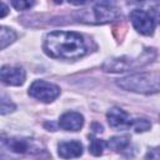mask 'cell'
Wrapping results in <instances>:
<instances>
[{
    "label": "cell",
    "instance_id": "16",
    "mask_svg": "<svg viewBox=\"0 0 160 160\" xmlns=\"http://www.w3.org/2000/svg\"><path fill=\"white\" fill-rule=\"evenodd\" d=\"M15 110V105L12 104V102H8L6 101V99H5V96L2 95V100H1V115H5L6 112H9V111H14Z\"/></svg>",
    "mask_w": 160,
    "mask_h": 160
},
{
    "label": "cell",
    "instance_id": "11",
    "mask_svg": "<svg viewBox=\"0 0 160 160\" xmlns=\"http://www.w3.org/2000/svg\"><path fill=\"white\" fill-rule=\"evenodd\" d=\"M58 154L62 159H74L79 158L82 154V145L80 141H62L58 146Z\"/></svg>",
    "mask_w": 160,
    "mask_h": 160
},
{
    "label": "cell",
    "instance_id": "8",
    "mask_svg": "<svg viewBox=\"0 0 160 160\" xmlns=\"http://www.w3.org/2000/svg\"><path fill=\"white\" fill-rule=\"evenodd\" d=\"M106 118H108L109 125L111 128L119 129V130H128V129L132 128V124H134V120L129 116V114L125 112L120 108L110 109L106 114Z\"/></svg>",
    "mask_w": 160,
    "mask_h": 160
},
{
    "label": "cell",
    "instance_id": "19",
    "mask_svg": "<svg viewBox=\"0 0 160 160\" xmlns=\"http://www.w3.org/2000/svg\"><path fill=\"white\" fill-rule=\"evenodd\" d=\"M8 14V6L5 2H1V12H0V18H4Z\"/></svg>",
    "mask_w": 160,
    "mask_h": 160
},
{
    "label": "cell",
    "instance_id": "4",
    "mask_svg": "<svg viewBox=\"0 0 160 160\" xmlns=\"http://www.w3.org/2000/svg\"><path fill=\"white\" fill-rule=\"evenodd\" d=\"M29 95L42 102H51L60 95V89L45 80H35L29 88Z\"/></svg>",
    "mask_w": 160,
    "mask_h": 160
},
{
    "label": "cell",
    "instance_id": "2",
    "mask_svg": "<svg viewBox=\"0 0 160 160\" xmlns=\"http://www.w3.org/2000/svg\"><path fill=\"white\" fill-rule=\"evenodd\" d=\"M118 85L125 90L141 92V94H152L160 91V76L154 72H140L125 76L118 80Z\"/></svg>",
    "mask_w": 160,
    "mask_h": 160
},
{
    "label": "cell",
    "instance_id": "3",
    "mask_svg": "<svg viewBox=\"0 0 160 160\" xmlns=\"http://www.w3.org/2000/svg\"><path fill=\"white\" fill-rule=\"evenodd\" d=\"M155 56L152 49H148V51H144L141 56H138L136 59L131 58H118V59H111L106 61L102 65L104 71H110V72H122L130 69H136L141 68L149 62H151V59Z\"/></svg>",
    "mask_w": 160,
    "mask_h": 160
},
{
    "label": "cell",
    "instance_id": "12",
    "mask_svg": "<svg viewBox=\"0 0 160 160\" xmlns=\"http://www.w3.org/2000/svg\"><path fill=\"white\" fill-rule=\"evenodd\" d=\"M109 148H111L112 150L118 151V152H125L130 146V139L128 136H114L110 139V141L108 142Z\"/></svg>",
    "mask_w": 160,
    "mask_h": 160
},
{
    "label": "cell",
    "instance_id": "18",
    "mask_svg": "<svg viewBox=\"0 0 160 160\" xmlns=\"http://www.w3.org/2000/svg\"><path fill=\"white\" fill-rule=\"evenodd\" d=\"M152 11H154V19H156V20L160 22V4L156 5Z\"/></svg>",
    "mask_w": 160,
    "mask_h": 160
},
{
    "label": "cell",
    "instance_id": "5",
    "mask_svg": "<svg viewBox=\"0 0 160 160\" xmlns=\"http://www.w3.org/2000/svg\"><path fill=\"white\" fill-rule=\"evenodd\" d=\"M130 20L134 25V28L142 35H152L155 29V19L154 16L142 10V9H135L130 12Z\"/></svg>",
    "mask_w": 160,
    "mask_h": 160
},
{
    "label": "cell",
    "instance_id": "15",
    "mask_svg": "<svg viewBox=\"0 0 160 160\" xmlns=\"http://www.w3.org/2000/svg\"><path fill=\"white\" fill-rule=\"evenodd\" d=\"M150 122L145 119H134V124H132V128L136 132H144V131H148L150 129Z\"/></svg>",
    "mask_w": 160,
    "mask_h": 160
},
{
    "label": "cell",
    "instance_id": "17",
    "mask_svg": "<svg viewBox=\"0 0 160 160\" xmlns=\"http://www.w3.org/2000/svg\"><path fill=\"white\" fill-rule=\"evenodd\" d=\"M12 4V6L16 9V10H26V9H29V8H31L35 2L34 1H12L11 2Z\"/></svg>",
    "mask_w": 160,
    "mask_h": 160
},
{
    "label": "cell",
    "instance_id": "14",
    "mask_svg": "<svg viewBox=\"0 0 160 160\" xmlns=\"http://www.w3.org/2000/svg\"><path fill=\"white\" fill-rule=\"evenodd\" d=\"M106 146V142L101 139H98V138H91V141H90V152L95 156H99L102 154V150Z\"/></svg>",
    "mask_w": 160,
    "mask_h": 160
},
{
    "label": "cell",
    "instance_id": "9",
    "mask_svg": "<svg viewBox=\"0 0 160 160\" xmlns=\"http://www.w3.org/2000/svg\"><path fill=\"white\" fill-rule=\"evenodd\" d=\"M25 71L20 66H10V65H4L0 70V78L1 81L6 85H12V86H19L22 85L25 81Z\"/></svg>",
    "mask_w": 160,
    "mask_h": 160
},
{
    "label": "cell",
    "instance_id": "6",
    "mask_svg": "<svg viewBox=\"0 0 160 160\" xmlns=\"http://www.w3.org/2000/svg\"><path fill=\"white\" fill-rule=\"evenodd\" d=\"M2 146H6L11 152L15 154H36L40 152V145L32 139L25 138H10L2 140Z\"/></svg>",
    "mask_w": 160,
    "mask_h": 160
},
{
    "label": "cell",
    "instance_id": "1",
    "mask_svg": "<svg viewBox=\"0 0 160 160\" xmlns=\"http://www.w3.org/2000/svg\"><path fill=\"white\" fill-rule=\"evenodd\" d=\"M45 52L58 59H76L86 52L82 36L74 31H54L46 36Z\"/></svg>",
    "mask_w": 160,
    "mask_h": 160
},
{
    "label": "cell",
    "instance_id": "13",
    "mask_svg": "<svg viewBox=\"0 0 160 160\" xmlns=\"http://www.w3.org/2000/svg\"><path fill=\"white\" fill-rule=\"evenodd\" d=\"M15 39H16V34L14 30L1 26L0 29V49L1 50H4L8 45H10Z\"/></svg>",
    "mask_w": 160,
    "mask_h": 160
},
{
    "label": "cell",
    "instance_id": "7",
    "mask_svg": "<svg viewBox=\"0 0 160 160\" xmlns=\"http://www.w3.org/2000/svg\"><path fill=\"white\" fill-rule=\"evenodd\" d=\"M120 16L119 9L110 2H98L92 9V19L98 24L110 22Z\"/></svg>",
    "mask_w": 160,
    "mask_h": 160
},
{
    "label": "cell",
    "instance_id": "10",
    "mask_svg": "<svg viewBox=\"0 0 160 160\" xmlns=\"http://www.w3.org/2000/svg\"><path fill=\"white\" fill-rule=\"evenodd\" d=\"M84 125V118L76 111H66L59 119V126L64 130L78 131Z\"/></svg>",
    "mask_w": 160,
    "mask_h": 160
}]
</instances>
